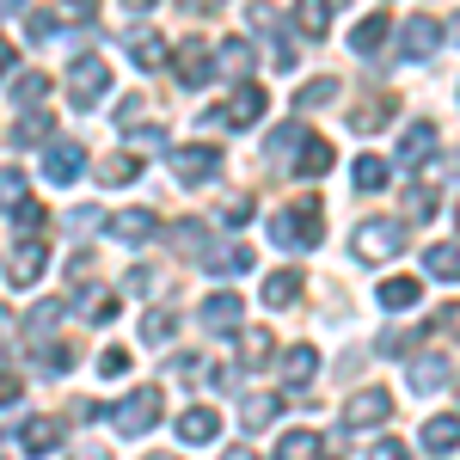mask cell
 <instances>
[{"instance_id":"6da1fadb","label":"cell","mask_w":460,"mask_h":460,"mask_svg":"<svg viewBox=\"0 0 460 460\" xmlns=\"http://www.w3.org/2000/svg\"><path fill=\"white\" fill-rule=\"evenodd\" d=\"M319 234H325V209H319V197H295L288 209L270 215V240L288 252H314Z\"/></svg>"},{"instance_id":"7a4b0ae2","label":"cell","mask_w":460,"mask_h":460,"mask_svg":"<svg viewBox=\"0 0 460 460\" xmlns=\"http://www.w3.org/2000/svg\"><path fill=\"white\" fill-rule=\"evenodd\" d=\"M111 424L123 429V436H147V429L160 424V387H136L123 405H111Z\"/></svg>"},{"instance_id":"3957f363","label":"cell","mask_w":460,"mask_h":460,"mask_svg":"<svg viewBox=\"0 0 460 460\" xmlns=\"http://www.w3.org/2000/svg\"><path fill=\"white\" fill-rule=\"evenodd\" d=\"M105 86H111V68L99 62V56H74V62H68V93H74V105H80V111L99 105Z\"/></svg>"},{"instance_id":"277c9868","label":"cell","mask_w":460,"mask_h":460,"mask_svg":"<svg viewBox=\"0 0 460 460\" xmlns=\"http://www.w3.org/2000/svg\"><path fill=\"white\" fill-rule=\"evenodd\" d=\"M258 117H264V86H252V80H240L234 99L209 111V123H221V129H252Z\"/></svg>"},{"instance_id":"5b68a950","label":"cell","mask_w":460,"mask_h":460,"mask_svg":"<svg viewBox=\"0 0 460 460\" xmlns=\"http://www.w3.org/2000/svg\"><path fill=\"white\" fill-rule=\"evenodd\" d=\"M93 19H99V0H56L49 13H31V19H25V31L43 43L56 25H93Z\"/></svg>"},{"instance_id":"8992f818","label":"cell","mask_w":460,"mask_h":460,"mask_svg":"<svg viewBox=\"0 0 460 460\" xmlns=\"http://www.w3.org/2000/svg\"><path fill=\"white\" fill-rule=\"evenodd\" d=\"M172 172H178V184H209L221 172V147H203V142L172 147Z\"/></svg>"},{"instance_id":"52a82bcc","label":"cell","mask_w":460,"mask_h":460,"mask_svg":"<svg viewBox=\"0 0 460 460\" xmlns=\"http://www.w3.org/2000/svg\"><path fill=\"white\" fill-rule=\"evenodd\" d=\"M393 418V393L387 387H362L344 405V429H375V424H387Z\"/></svg>"},{"instance_id":"ba28073f","label":"cell","mask_w":460,"mask_h":460,"mask_svg":"<svg viewBox=\"0 0 460 460\" xmlns=\"http://www.w3.org/2000/svg\"><path fill=\"white\" fill-rule=\"evenodd\" d=\"M405 252V227L399 221H362L356 227V258H393Z\"/></svg>"},{"instance_id":"9c48e42d","label":"cell","mask_w":460,"mask_h":460,"mask_svg":"<svg viewBox=\"0 0 460 460\" xmlns=\"http://www.w3.org/2000/svg\"><path fill=\"white\" fill-rule=\"evenodd\" d=\"M43 270H49V246H43V240H19V246H13V264H6L13 288H37Z\"/></svg>"},{"instance_id":"30bf717a","label":"cell","mask_w":460,"mask_h":460,"mask_svg":"<svg viewBox=\"0 0 460 460\" xmlns=\"http://www.w3.org/2000/svg\"><path fill=\"white\" fill-rule=\"evenodd\" d=\"M172 68H178L184 86H209V74H215L209 43H203V37H184V43H178V56H172Z\"/></svg>"},{"instance_id":"8fae6325","label":"cell","mask_w":460,"mask_h":460,"mask_svg":"<svg viewBox=\"0 0 460 460\" xmlns=\"http://www.w3.org/2000/svg\"><path fill=\"white\" fill-rule=\"evenodd\" d=\"M399 43H405V56H411V62H429V56L442 49V19H429V13H411Z\"/></svg>"},{"instance_id":"7c38bea8","label":"cell","mask_w":460,"mask_h":460,"mask_svg":"<svg viewBox=\"0 0 460 460\" xmlns=\"http://www.w3.org/2000/svg\"><path fill=\"white\" fill-rule=\"evenodd\" d=\"M80 166H86V147L80 142H49L43 147V178H49V184H74Z\"/></svg>"},{"instance_id":"4fadbf2b","label":"cell","mask_w":460,"mask_h":460,"mask_svg":"<svg viewBox=\"0 0 460 460\" xmlns=\"http://www.w3.org/2000/svg\"><path fill=\"white\" fill-rule=\"evenodd\" d=\"M111 240H123V246H142V240H154V209H123V215H105Z\"/></svg>"},{"instance_id":"5bb4252c","label":"cell","mask_w":460,"mask_h":460,"mask_svg":"<svg viewBox=\"0 0 460 460\" xmlns=\"http://www.w3.org/2000/svg\"><path fill=\"white\" fill-rule=\"evenodd\" d=\"M240 319H246V307H240V295H234V288H221V295L203 301V325L221 332V338H227V332H240Z\"/></svg>"},{"instance_id":"9a60e30c","label":"cell","mask_w":460,"mask_h":460,"mask_svg":"<svg viewBox=\"0 0 460 460\" xmlns=\"http://www.w3.org/2000/svg\"><path fill=\"white\" fill-rule=\"evenodd\" d=\"M393 117H399V99H393V93H368V105L350 111V129H356V136H368V129H387Z\"/></svg>"},{"instance_id":"2e32d148","label":"cell","mask_w":460,"mask_h":460,"mask_svg":"<svg viewBox=\"0 0 460 460\" xmlns=\"http://www.w3.org/2000/svg\"><path fill=\"white\" fill-rule=\"evenodd\" d=\"M288 172H295V178H319V172H332V142H319L314 129H307V142L288 154Z\"/></svg>"},{"instance_id":"e0dca14e","label":"cell","mask_w":460,"mask_h":460,"mask_svg":"<svg viewBox=\"0 0 460 460\" xmlns=\"http://www.w3.org/2000/svg\"><path fill=\"white\" fill-rule=\"evenodd\" d=\"M314 375H319V350H314V344H288V350H283V387L301 393Z\"/></svg>"},{"instance_id":"ac0fdd59","label":"cell","mask_w":460,"mask_h":460,"mask_svg":"<svg viewBox=\"0 0 460 460\" xmlns=\"http://www.w3.org/2000/svg\"><path fill=\"white\" fill-rule=\"evenodd\" d=\"M197 264H203L209 277H246L252 270V246H209Z\"/></svg>"},{"instance_id":"d6986e66","label":"cell","mask_w":460,"mask_h":460,"mask_svg":"<svg viewBox=\"0 0 460 460\" xmlns=\"http://www.w3.org/2000/svg\"><path fill=\"white\" fill-rule=\"evenodd\" d=\"M215 429H221V418H215L209 405H190V411H178V442H184V448H197V442H215Z\"/></svg>"},{"instance_id":"ffe728a7","label":"cell","mask_w":460,"mask_h":460,"mask_svg":"<svg viewBox=\"0 0 460 460\" xmlns=\"http://www.w3.org/2000/svg\"><path fill=\"white\" fill-rule=\"evenodd\" d=\"M19 442H25V455H37V460L56 455V448H62V418H31Z\"/></svg>"},{"instance_id":"44dd1931","label":"cell","mask_w":460,"mask_h":460,"mask_svg":"<svg viewBox=\"0 0 460 460\" xmlns=\"http://www.w3.org/2000/svg\"><path fill=\"white\" fill-rule=\"evenodd\" d=\"M387 13H368V19H362V25H356L350 31V49L356 56H362V62H368V56H381V43H387Z\"/></svg>"},{"instance_id":"7402d4cb","label":"cell","mask_w":460,"mask_h":460,"mask_svg":"<svg viewBox=\"0 0 460 460\" xmlns=\"http://www.w3.org/2000/svg\"><path fill=\"white\" fill-rule=\"evenodd\" d=\"M429 147H436V123H429V117H418V123L405 129V142H399V160H405V166H424Z\"/></svg>"},{"instance_id":"603a6c76","label":"cell","mask_w":460,"mask_h":460,"mask_svg":"<svg viewBox=\"0 0 460 460\" xmlns=\"http://www.w3.org/2000/svg\"><path fill=\"white\" fill-rule=\"evenodd\" d=\"M301 288H307V277H301V270H270V283H264V301L283 314V307H295V301H301Z\"/></svg>"},{"instance_id":"cb8c5ba5","label":"cell","mask_w":460,"mask_h":460,"mask_svg":"<svg viewBox=\"0 0 460 460\" xmlns=\"http://www.w3.org/2000/svg\"><path fill=\"white\" fill-rule=\"evenodd\" d=\"M277 411H283V393H252L246 405H240V424H246V429H270V424H277Z\"/></svg>"},{"instance_id":"d4e9b609","label":"cell","mask_w":460,"mask_h":460,"mask_svg":"<svg viewBox=\"0 0 460 460\" xmlns=\"http://www.w3.org/2000/svg\"><path fill=\"white\" fill-rule=\"evenodd\" d=\"M295 31L301 37H325L332 31V0H295Z\"/></svg>"},{"instance_id":"484cf974","label":"cell","mask_w":460,"mask_h":460,"mask_svg":"<svg viewBox=\"0 0 460 460\" xmlns=\"http://www.w3.org/2000/svg\"><path fill=\"white\" fill-rule=\"evenodd\" d=\"M93 172H99V184H129V178H142V154H105Z\"/></svg>"},{"instance_id":"4316f807","label":"cell","mask_w":460,"mask_h":460,"mask_svg":"<svg viewBox=\"0 0 460 460\" xmlns=\"http://www.w3.org/2000/svg\"><path fill=\"white\" fill-rule=\"evenodd\" d=\"M270 344H277V338H270L264 325H246V332H240V368H264V362H270Z\"/></svg>"},{"instance_id":"83f0119b","label":"cell","mask_w":460,"mask_h":460,"mask_svg":"<svg viewBox=\"0 0 460 460\" xmlns=\"http://www.w3.org/2000/svg\"><path fill=\"white\" fill-rule=\"evenodd\" d=\"M424 448L429 455H455L460 448V418H429L424 424Z\"/></svg>"},{"instance_id":"f1b7e54d","label":"cell","mask_w":460,"mask_h":460,"mask_svg":"<svg viewBox=\"0 0 460 460\" xmlns=\"http://www.w3.org/2000/svg\"><path fill=\"white\" fill-rule=\"evenodd\" d=\"M424 270L442 283H460V240L455 246H424Z\"/></svg>"},{"instance_id":"f546056e","label":"cell","mask_w":460,"mask_h":460,"mask_svg":"<svg viewBox=\"0 0 460 460\" xmlns=\"http://www.w3.org/2000/svg\"><path fill=\"white\" fill-rule=\"evenodd\" d=\"M129 62H136V68H160V62H166V37L129 31Z\"/></svg>"},{"instance_id":"4dcf8cb0","label":"cell","mask_w":460,"mask_h":460,"mask_svg":"<svg viewBox=\"0 0 460 460\" xmlns=\"http://www.w3.org/2000/svg\"><path fill=\"white\" fill-rule=\"evenodd\" d=\"M442 381H448V362L442 356H411V387L418 393H436Z\"/></svg>"},{"instance_id":"1f68e13d","label":"cell","mask_w":460,"mask_h":460,"mask_svg":"<svg viewBox=\"0 0 460 460\" xmlns=\"http://www.w3.org/2000/svg\"><path fill=\"white\" fill-rule=\"evenodd\" d=\"M43 99H49V80L43 74H19L13 80V105L19 111H43Z\"/></svg>"},{"instance_id":"d6a6232c","label":"cell","mask_w":460,"mask_h":460,"mask_svg":"<svg viewBox=\"0 0 460 460\" xmlns=\"http://www.w3.org/2000/svg\"><path fill=\"white\" fill-rule=\"evenodd\" d=\"M74 344H62V338H43V350H37V368H43V375H68L74 368Z\"/></svg>"},{"instance_id":"836d02e7","label":"cell","mask_w":460,"mask_h":460,"mask_svg":"<svg viewBox=\"0 0 460 460\" xmlns=\"http://www.w3.org/2000/svg\"><path fill=\"white\" fill-rule=\"evenodd\" d=\"M43 227H49V209H43V203H19V209H13V234H19V240H43Z\"/></svg>"},{"instance_id":"e575fe53","label":"cell","mask_w":460,"mask_h":460,"mask_svg":"<svg viewBox=\"0 0 460 460\" xmlns=\"http://www.w3.org/2000/svg\"><path fill=\"white\" fill-rule=\"evenodd\" d=\"M381 307H387V314L418 307V283H411V277H387V283H381Z\"/></svg>"},{"instance_id":"d590c367","label":"cell","mask_w":460,"mask_h":460,"mask_svg":"<svg viewBox=\"0 0 460 460\" xmlns=\"http://www.w3.org/2000/svg\"><path fill=\"white\" fill-rule=\"evenodd\" d=\"M215 62H221V74H234V80H246V74H252V43H240V37H227Z\"/></svg>"},{"instance_id":"8d00e7d4","label":"cell","mask_w":460,"mask_h":460,"mask_svg":"<svg viewBox=\"0 0 460 460\" xmlns=\"http://www.w3.org/2000/svg\"><path fill=\"white\" fill-rule=\"evenodd\" d=\"M172 332H178L172 307H154V314L142 319V344H172Z\"/></svg>"},{"instance_id":"74e56055","label":"cell","mask_w":460,"mask_h":460,"mask_svg":"<svg viewBox=\"0 0 460 460\" xmlns=\"http://www.w3.org/2000/svg\"><path fill=\"white\" fill-rule=\"evenodd\" d=\"M319 455V436L314 429H288L283 442H277V460H314Z\"/></svg>"},{"instance_id":"f35d334b","label":"cell","mask_w":460,"mask_h":460,"mask_svg":"<svg viewBox=\"0 0 460 460\" xmlns=\"http://www.w3.org/2000/svg\"><path fill=\"white\" fill-rule=\"evenodd\" d=\"M387 160H375V154H368V160H356V190H362V197H375V190H387Z\"/></svg>"},{"instance_id":"ab89813d","label":"cell","mask_w":460,"mask_h":460,"mask_svg":"<svg viewBox=\"0 0 460 460\" xmlns=\"http://www.w3.org/2000/svg\"><path fill=\"white\" fill-rule=\"evenodd\" d=\"M62 314H68V301H43V307H31V314H25V332H31V344H37V338H49V325H56Z\"/></svg>"},{"instance_id":"60d3db41","label":"cell","mask_w":460,"mask_h":460,"mask_svg":"<svg viewBox=\"0 0 460 460\" xmlns=\"http://www.w3.org/2000/svg\"><path fill=\"white\" fill-rule=\"evenodd\" d=\"M338 93H344V86H338L332 74H319V80H307V86H301V99H295V105H301V111H314V105H332Z\"/></svg>"},{"instance_id":"b9f144b4","label":"cell","mask_w":460,"mask_h":460,"mask_svg":"<svg viewBox=\"0 0 460 460\" xmlns=\"http://www.w3.org/2000/svg\"><path fill=\"white\" fill-rule=\"evenodd\" d=\"M43 136H49V111H25L19 129H13V147H31V142H43Z\"/></svg>"},{"instance_id":"7bdbcfd3","label":"cell","mask_w":460,"mask_h":460,"mask_svg":"<svg viewBox=\"0 0 460 460\" xmlns=\"http://www.w3.org/2000/svg\"><path fill=\"white\" fill-rule=\"evenodd\" d=\"M172 240H178V252H190V258H203V252H209V246H203V240H209V234H203V221H178Z\"/></svg>"},{"instance_id":"ee69618b","label":"cell","mask_w":460,"mask_h":460,"mask_svg":"<svg viewBox=\"0 0 460 460\" xmlns=\"http://www.w3.org/2000/svg\"><path fill=\"white\" fill-rule=\"evenodd\" d=\"M19 203H25V172L6 166V172H0V209H19Z\"/></svg>"},{"instance_id":"f6af8a7d","label":"cell","mask_w":460,"mask_h":460,"mask_svg":"<svg viewBox=\"0 0 460 460\" xmlns=\"http://www.w3.org/2000/svg\"><path fill=\"white\" fill-rule=\"evenodd\" d=\"M301 142H307V129H301V123H283V129L270 136V147H277V160H288V154H295Z\"/></svg>"},{"instance_id":"bcb514c9","label":"cell","mask_w":460,"mask_h":460,"mask_svg":"<svg viewBox=\"0 0 460 460\" xmlns=\"http://www.w3.org/2000/svg\"><path fill=\"white\" fill-rule=\"evenodd\" d=\"M405 215H411V221L436 215V190H429V184H418V190H411V203H405Z\"/></svg>"},{"instance_id":"7dc6e473","label":"cell","mask_w":460,"mask_h":460,"mask_svg":"<svg viewBox=\"0 0 460 460\" xmlns=\"http://www.w3.org/2000/svg\"><path fill=\"white\" fill-rule=\"evenodd\" d=\"M252 215H258V203H252V197H234V203L221 209V221H227V227H246Z\"/></svg>"},{"instance_id":"c3c4849f","label":"cell","mask_w":460,"mask_h":460,"mask_svg":"<svg viewBox=\"0 0 460 460\" xmlns=\"http://www.w3.org/2000/svg\"><path fill=\"white\" fill-rule=\"evenodd\" d=\"M429 332H442V338H460V301H455V307H442V314L429 319Z\"/></svg>"},{"instance_id":"681fc988","label":"cell","mask_w":460,"mask_h":460,"mask_svg":"<svg viewBox=\"0 0 460 460\" xmlns=\"http://www.w3.org/2000/svg\"><path fill=\"white\" fill-rule=\"evenodd\" d=\"M123 368H129V350H105L99 356V375H105V381H117Z\"/></svg>"},{"instance_id":"f907efd6","label":"cell","mask_w":460,"mask_h":460,"mask_svg":"<svg viewBox=\"0 0 460 460\" xmlns=\"http://www.w3.org/2000/svg\"><path fill=\"white\" fill-rule=\"evenodd\" d=\"M368 460H411V455H405V442H393V436H381V442L368 448Z\"/></svg>"},{"instance_id":"816d5d0a","label":"cell","mask_w":460,"mask_h":460,"mask_svg":"<svg viewBox=\"0 0 460 460\" xmlns=\"http://www.w3.org/2000/svg\"><path fill=\"white\" fill-rule=\"evenodd\" d=\"M117 314H123V301H117V295H105V301H93V325H111Z\"/></svg>"},{"instance_id":"f5cc1de1","label":"cell","mask_w":460,"mask_h":460,"mask_svg":"<svg viewBox=\"0 0 460 460\" xmlns=\"http://www.w3.org/2000/svg\"><path fill=\"white\" fill-rule=\"evenodd\" d=\"M74 418H80V424H99L105 405H99V399H74Z\"/></svg>"},{"instance_id":"db71d44e","label":"cell","mask_w":460,"mask_h":460,"mask_svg":"<svg viewBox=\"0 0 460 460\" xmlns=\"http://www.w3.org/2000/svg\"><path fill=\"white\" fill-rule=\"evenodd\" d=\"M129 136H136V147H160V142H166V129H160V123H142V129H129Z\"/></svg>"},{"instance_id":"11a10c76","label":"cell","mask_w":460,"mask_h":460,"mask_svg":"<svg viewBox=\"0 0 460 460\" xmlns=\"http://www.w3.org/2000/svg\"><path fill=\"white\" fill-rule=\"evenodd\" d=\"M411 350V338L405 332H381V356H405Z\"/></svg>"},{"instance_id":"9f6ffc18","label":"cell","mask_w":460,"mask_h":460,"mask_svg":"<svg viewBox=\"0 0 460 460\" xmlns=\"http://www.w3.org/2000/svg\"><path fill=\"white\" fill-rule=\"evenodd\" d=\"M19 393H25V387H19V375H0V411H6V405H13Z\"/></svg>"},{"instance_id":"6f0895ef","label":"cell","mask_w":460,"mask_h":460,"mask_svg":"<svg viewBox=\"0 0 460 460\" xmlns=\"http://www.w3.org/2000/svg\"><path fill=\"white\" fill-rule=\"evenodd\" d=\"M74 460H111V455L99 448V442H86V448H74Z\"/></svg>"},{"instance_id":"680465c9","label":"cell","mask_w":460,"mask_h":460,"mask_svg":"<svg viewBox=\"0 0 460 460\" xmlns=\"http://www.w3.org/2000/svg\"><path fill=\"white\" fill-rule=\"evenodd\" d=\"M13 62H19V56H13V43H0V74H13Z\"/></svg>"},{"instance_id":"91938a15","label":"cell","mask_w":460,"mask_h":460,"mask_svg":"<svg viewBox=\"0 0 460 460\" xmlns=\"http://www.w3.org/2000/svg\"><path fill=\"white\" fill-rule=\"evenodd\" d=\"M190 13H221V0H190Z\"/></svg>"},{"instance_id":"94428289","label":"cell","mask_w":460,"mask_h":460,"mask_svg":"<svg viewBox=\"0 0 460 460\" xmlns=\"http://www.w3.org/2000/svg\"><path fill=\"white\" fill-rule=\"evenodd\" d=\"M123 6H129V13H154L160 0H123Z\"/></svg>"},{"instance_id":"6125c7cd","label":"cell","mask_w":460,"mask_h":460,"mask_svg":"<svg viewBox=\"0 0 460 460\" xmlns=\"http://www.w3.org/2000/svg\"><path fill=\"white\" fill-rule=\"evenodd\" d=\"M221 460H258V455H252V448H227Z\"/></svg>"},{"instance_id":"be15d7a7","label":"cell","mask_w":460,"mask_h":460,"mask_svg":"<svg viewBox=\"0 0 460 460\" xmlns=\"http://www.w3.org/2000/svg\"><path fill=\"white\" fill-rule=\"evenodd\" d=\"M19 6H25V0H0V13H19Z\"/></svg>"},{"instance_id":"e7e4bbea","label":"cell","mask_w":460,"mask_h":460,"mask_svg":"<svg viewBox=\"0 0 460 460\" xmlns=\"http://www.w3.org/2000/svg\"><path fill=\"white\" fill-rule=\"evenodd\" d=\"M314 460H338V455H325V448H319V455H314Z\"/></svg>"},{"instance_id":"03108f58","label":"cell","mask_w":460,"mask_h":460,"mask_svg":"<svg viewBox=\"0 0 460 460\" xmlns=\"http://www.w3.org/2000/svg\"><path fill=\"white\" fill-rule=\"evenodd\" d=\"M147 460H178V455H147Z\"/></svg>"},{"instance_id":"003e7915","label":"cell","mask_w":460,"mask_h":460,"mask_svg":"<svg viewBox=\"0 0 460 460\" xmlns=\"http://www.w3.org/2000/svg\"><path fill=\"white\" fill-rule=\"evenodd\" d=\"M455 221H460V203H455Z\"/></svg>"}]
</instances>
